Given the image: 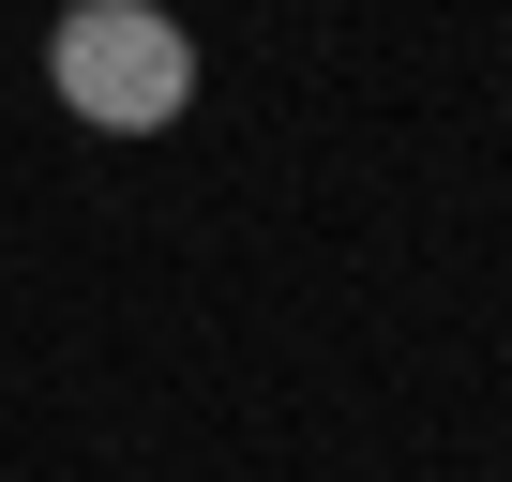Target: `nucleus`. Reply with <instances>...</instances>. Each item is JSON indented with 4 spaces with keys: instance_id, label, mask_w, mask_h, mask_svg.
<instances>
[{
    "instance_id": "f257e3e1",
    "label": "nucleus",
    "mask_w": 512,
    "mask_h": 482,
    "mask_svg": "<svg viewBox=\"0 0 512 482\" xmlns=\"http://www.w3.org/2000/svg\"><path fill=\"white\" fill-rule=\"evenodd\" d=\"M46 91H61V121H91V136H166V121L196 106V31L166 16V0H61Z\"/></svg>"
}]
</instances>
